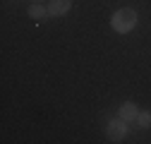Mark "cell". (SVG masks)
<instances>
[{"instance_id":"1","label":"cell","mask_w":151,"mask_h":144,"mask_svg":"<svg viewBox=\"0 0 151 144\" xmlns=\"http://www.w3.org/2000/svg\"><path fill=\"white\" fill-rule=\"evenodd\" d=\"M110 27H113V31H118V34H129L132 29L137 27V12L132 7H120L118 12H113Z\"/></svg>"},{"instance_id":"2","label":"cell","mask_w":151,"mask_h":144,"mask_svg":"<svg viewBox=\"0 0 151 144\" xmlns=\"http://www.w3.org/2000/svg\"><path fill=\"white\" fill-rule=\"evenodd\" d=\"M106 135H108V139H110V142H122V139H125V135H127V122L118 115L115 120H110V122H108Z\"/></svg>"},{"instance_id":"3","label":"cell","mask_w":151,"mask_h":144,"mask_svg":"<svg viewBox=\"0 0 151 144\" xmlns=\"http://www.w3.org/2000/svg\"><path fill=\"white\" fill-rule=\"evenodd\" d=\"M70 7H72V0H50L48 3V14L50 17H63V14L70 12Z\"/></svg>"},{"instance_id":"4","label":"cell","mask_w":151,"mask_h":144,"mask_svg":"<svg viewBox=\"0 0 151 144\" xmlns=\"http://www.w3.org/2000/svg\"><path fill=\"white\" fill-rule=\"evenodd\" d=\"M118 115L125 120V122H129V120H137V115H139V111H137V106H134V101H125L122 106H120V111H118Z\"/></svg>"},{"instance_id":"5","label":"cell","mask_w":151,"mask_h":144,"mask_svg":"<svg viewBox=\"0 0 151 144\" xmlns=\"http://www.w3.org/2000/svg\"><path fill=\"white\" fill-rule=\"evenodd\" d=\"M29 17H31V19H43V17H48V7H43V5H29Z\"/></svg>"},{"instance_id":"6","label":"cell","mask_w":151,"mask_h":144,"mask_svg":"<svg viewBox=\"0 0 151 144\" xmlns=\"http://www.w3.org/2000/svg\"><path fill=\"white\" fill-rule=\"evenodd\" d=\"M137 125H139V127H151V111H139Z\"/></svg>"},{"instance_id":"7","label":"cell","mask_w":151,"mask_h":144,"mask_svg":"<svg viewBox=\"0 0 151 144\" xmlns=\"http://www.w3.org/2000/svg\"><path fill=\"white\" fill-rule=\"evenodd\" d=\"M31 3H41V0H31Z\"/></svg>"}]
</instances>
